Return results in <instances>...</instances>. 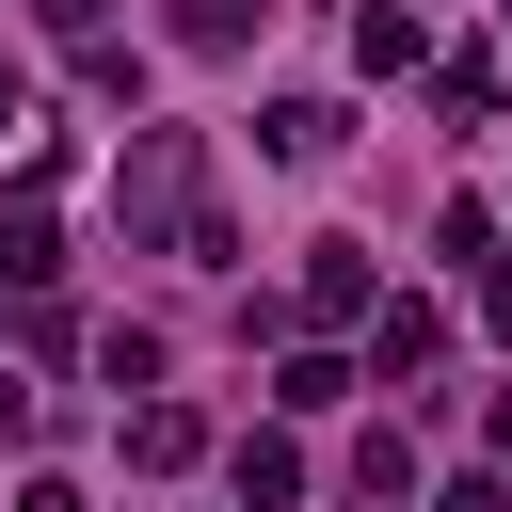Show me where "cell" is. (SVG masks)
<instances>
[{
    "label": "cell",
    "instance_id": "9a60e30c",
    "mask_svg": "<svg viewBox=\"0 0 512 512\" xmlns=\"http://www.w3.org/2000/svg\"><path fill=\"white\" fill-rule=\"evenodd\" d=\"M480 320H496V336H512V256H496V272H480Z\"/></svg>",
    "mask_w": 512,
    "mask_h": 512
},
{
    "label": "cell",
    "instance_id": "52a82bcc",
    "mask_svg": "<svg viewBox=\"0 0 512 512\" xmlns=\"http://www.w3.org/2000/svg\"><path fill=\"white\" fill-rule=\"evenodd\" d=\"M224 480H240V512H288V496H304V448H288V432H240Z\"/></svg>",
    "mask_w": 512,
    "mask_h": 512
},
{
    "label": "cell",
    "instance_id": "8992f818",
    "mask_svg": "<svg viewBox=\"0 0 512 512\" xmlns=\"http://www.w3.org/2000/svg\"><path fill=\"white\" fill-rule=\"evenodd\" d=\"M192 448H208V416H192V400H128V464H160V480H176Z\"/></svg>",
    "mask_w": 512,
    "mask_h": 512
},
{
    "label": "cell",
    "instance_id": "e0dca14e",
    "mask_svg": "<svg viewBox=\"0 0 512 512\" xmlns=\"http://www.w3.org/2000/svg\"><path fill=\"white\" fill-rule=\"evenodd\" d=\"M16 512H80V496H64V480H32V496H16Z\"/></svg>",
    "mask_w": 512,
    "mask_h": 512
},
{
    "label": "cell",
    "instance_id": "ba28073f",
    "mask_svg": "<svg viewBox=\"0 0 512 512\" xmlns=\"http://www.w3.org/2000/svg\"><path fill=\"white\" fill-rule=\"evenodd\" d=\"M352 64L400 80V64H416V0H352Z\"/></svg>",
    "mask_w": 512,
    "mask_h": 512
},
{
    "label": "cell",
    "instance_id": "5bb4252c",
    "mask_svg": "<svg viewBox=\"0 0 512 512\" xmlns=\"http://www.w3.org/2000/svg\"><path fill=\"white\" fill-rule=\"evenodd\" d=\"M432 512H512V480H448V496H432Z\"/></svg>",
    "mask_w": 512,
    "mask_h": 512
},
{
    "label": "cell",
    "instance_id": "9c48e42d",
    "mask_svg": "<svg viewBox=\"0 0 512 512\" xmlns=\"http://www.w3.org/2000/svg\"><path fill=\"white\" fill-rule=\"evenodd\" d=\"M272 0H176V48H256Z\"/></svg>",
    "mask_w": 512,
    "mask_h": 512
},
{
    "label": "cell",
    "instance_id": "277c9868",
    "mask_svg": "<svg viewBox=\"0 0 512 512\" xmlns=\"http://www.w3.org/2000/svg\"><path fill=\"white\" fill-rule=\"evenodd\" d=\"M64 272V224H48V192H0V288H48Z\"/></svg>",
    "mask_w": 512,
    "mask_h": 512
},
{
    "label": "cell",
    "instance_id": "3957f363",
    "mask_svg": "<svg viewBox=\"0 0 512 512\" xmlns=\"http://www.w3.org/2000/svg\"><path fill=\"white\" fill-rule=\"evenodd\" d=\"M256 144L304 176V160H336V144H352V112H336V96H272V112H256Z\"/></svg>",
    "mask_w": 512,
    "mask_h": 512
},
{
    "label": "cell",
    "instance_id": "2e32d148",
    "mask_svg": "<svg viewBox=\"0 0 512 512\" xmlns=\"http://www.w3.org/2000/svg\"><path fill=\"white\" fill-rule=\"evenodd\" d=\"M480 432H496V448H512V384H496V400H480Z\"/></svg>",
    "mask_w": 512,
    "mask_h": 512
},
{
    "label": "cell",
    "instance_id": "5b68a950",
    "mask_svg": "<svg viewBox=\"0 0 512 512\" xmlns=\"http://www.w3.org/2000/svg\"><path fill=\"white\" fill-rule=\"evenodd\" d=\"M368 368H400V384L448 368V304H384V320H368Z\"/></svg>",
    "mask_w": 512,
    "mask_h": 512
},
{
    "label": "cell",
    "instance_id": "ac0fdd59",
    "mask_svg": "<svg viewBox=\"0 0 512 512\" xmlns=\"http://www.w3.org/2000/svg\"><path fill=\"white\" fill-rule=\"evenodd\" d=\"M496 16H512V0H496Z\"/></svg>",
    "mask_w": 512,
    "mask_h": 512
},
{
    "label": "cell",
    "instance_id": "30bf717a",
    "mask_svg": "<svg viewBox=\"0 0 512 512\" xmlns=\"http://www.w3.org/2000/svg\"><path fill=\"white\" fill-rule=\"evenodd\" d=\"M272 400H288V416H336V400H352V368H336V352H288V368H272Z\"/></svg>",
    "mask_w": 512,
    "mask_h": 512
},
{
    "label": "cell",
    "instance_id": "6da1fadb",
    "mask_svg": "<svg viewBox=\"0 0 512 512\" xmlns=\"http://www.w3.org/2000/svg\"><path fill=\"white\" fill-rule=\"evenodd\" d=\"M112 224H128V256L224 272L240 224H224V192H208V128H128V160H112Z\"/></svg>",
    "mask_w": 512,
    "mask_h": 512
},
{
    "label": "cell",
    "instance_id": "7c38bea8",
    "mask_svg": "<svg viewBox=\"0 0 512 512\" xmlns=\"http://www.w3.org/2000/svg\"><path fill=\"white\" fill-rule=\"evenodd\" d=\"M432 112H448V128H496V64H480V48H464V64H448V80H432Z\"/></svg>",
    "mask_w": 512,
    "mask_h": 512
},
{
    "label": "cell",
    "instance_id": "4fadbf2b",
    "mask_svg": "<svg viewBox=\"0 0 512 512\" xmlns=\"http://www.w3.org/2000/svg\"><path fill=\"white\" fill-rule=\"evenodd\" d=\"M32 416H48V400H32L16 368H0V448H32Z\"/></svg>",
    "mask_w": 512,
    "mask_h": 512
},
{
    "label": "cell",
    "instance_id": "7a4b0ae2",
    "mask_svg": "<svg viewBox=\"0 0 512 512\" xmlns=\"http://www.w3.org/2000/svg\"><path fill=\"white\" fill-rule=\"evenodd\" d=\"M304 320H320V336H368V320H384V272H368V240H320V272H304Z\"/></svg>",
    "mask_w": 512,
    "mask_h": 512
},
{
    "label": "cell",
    "instance_id": "8fae6325",
    "mask_svg": "<svg viewBox=\"0 0 512 512\" xmlns=\"http://www.w3.org/2000/svg\"><path fill=\"white\" fill-rule=\"evenodd\" d=\"M80 96H112V112L144 96V64H128V32H80Z\"/></svg>",
    "mask_w": 512,
    "mask_h": 512
}]
</instances>
